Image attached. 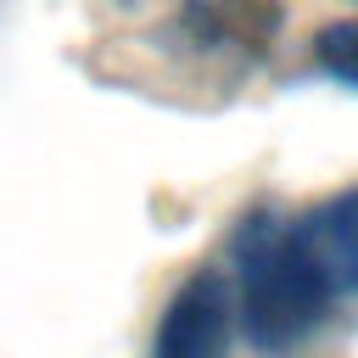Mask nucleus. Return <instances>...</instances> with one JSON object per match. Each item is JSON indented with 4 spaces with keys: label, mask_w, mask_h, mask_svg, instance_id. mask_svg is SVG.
I'll return each mask as SVG.
<instances>
[{
    "label": "nucleus",
    "mask_w": 358,
    "mask_h": 358,
    "mask_svg": "<svg viewBox=\"0 0 358 358\" xmlns=\"http://www.w3.org/2000/svg\"><path fill=\"white\" fill-rule=\"evenodd\" d=\"M235 324V285L218 268H190L168 296L145 358H229Z\"/></svg>",
    "instance_id": "nucleus-3"
},
{
    "label": "nucleus",
    "mask_w": 358,
    "mask_h": 358,
    "mask_svg": "<svg viewBox=\"0 0 358 358\" xmlns=\"http://www.w3.org/2000/svg\"><path fill=\"white\" fill-rule=\"evenodd\" d=\"M313 67H319L330 84L358 90V17L324 22V28L313 34Z\"/></svg>",
    "instance_id": "nucleus-5"
},
{
    "label": "nucleus",
    "mask_w": 358,
    "mask_h": 358,
    "mask_svg": "<svg viewBox=\"0 0 358 358\" xmlns=\"http://www.w3.org/2000/svg\"><path fill=\"white\" fill-rule=\"evenodd\" d=\"M229 252H235V319L257 352H285L319 330L336 296L302 257L291 218L280 213L241 218Z\"/></svg>",
    "instance_id": "nucleus-2"
},
{
    "label": "nucleus",
    "mask_w": 358,
    "mask_h": 358,
    "mask_svg": "<svg viewBox=\"0 0 358 358\" xmlns=\"http://www.w3.org/2000/svg\"><path fill=\"white\" fill-rule=\"evenodd\" d=\"M291 235H296L302 257L313 263V274L330 285V296L358 291V185H347V190L313 201L308 213H296Z\"/></svg>",
    "instance_id": "nucleus-4"
},
{
    "label": "nucleus",
    "mask_w": 358,
    "mask_h": 358,
    "mask_svg": "<svg viewBox=\"0 0 358 358\" xmlns=\"http://www.w3.org/2000/svg\"><path fill=\"white\" fill-rule=\"evenodd\" d=\"M280 0H90L95 50L140 90L235 95L280 45Z\"/></svg>",
    "instance_id": "nucleus-1"
}]
</instances>
